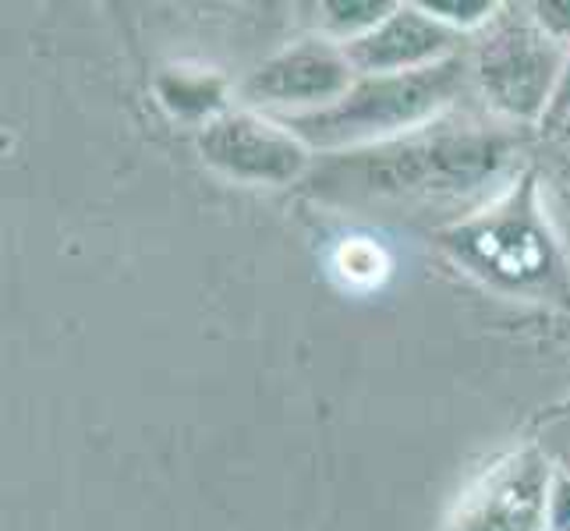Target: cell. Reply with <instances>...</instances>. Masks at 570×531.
<instances>
[{"mask_svg": "<svg viewBox=\"0 0 570 531\" xmlns=\"http://www.w3.org/2000/svg\"><path fill=\"white\" fill-rule=\"evenodd\" d=\"M358 82V71L341 43L326 36L294 39L238 86L242 104L269 117H305L333 107Z\"/></svg>", "mask_w": 570, "mask_h": 531, "instance_id": "cell-6", "label": "cell"}, {"mask_svg": "<svg viewBox=\"0 0 570 531\" xmlns=\"http://www.w3.org/2000/svg\"><path fill=\"white\" fill-rule=\"evenodd\" d=\"M156 104H160L174 121L206 128L216 117L230 110V82L213 68L195 65H170L153 78Z\"/></svg>", "mask_w": 570, "mask_h": 531, "instance_id": "cell-9", "label": "cell"}, {"mask_svg": "<svg viewBox=\"0 0 570 531\" xmlns=\"http://www.w3.org/2000/svg\"><path fill=\"white\" fill-rule=\"evenodd\" d=\"M436 242L464 273L503 294H549L563 281L535 167H521L485 206L440 227Z\"/></svg>", "mask_w": 570, "mask_h": 531, "instance_id": "cell-2", "label": "cell"}, {"mask_svg": "<svg viewBox=\"0 0 570 531\" xmlns=\"http://www.w3.org/2000/svg\"><path fill=\"white\" fill-rule=\"evenodd\" d=\"M468 65L489 114L507 125H542L557 100L567 47L539 29L528 4H500L475 36Z\"/></svg>", "mask_w": 570, "mask_h": 531, "instance_id": "cell-4", "label": "cell"}, {"mask_svg": "<svg viewBox=\"0 0 570 531\" xmlns=\"http://www.w3.org/2000/svg\"><path fill=\"white\" fill-rule=\"evenodd\" d=\"M557 464L542 446L510 450L461 496L443 531H546V496Z\"/></svg>", "mask_w": 570, "mask_h": 531, "instance_id": "cell-7", "label": "cell"}, {"mask_svg": "<svg viewBox=\"0 0 570 531\" xmlns=\"http://www.w3.org/2000/svg\"><path fill=\"white\" fill-rule=\"evenodd\" d=\"M570 125V50H567V68H563V78H560V89H557V100L549 107L542 128L549 131H563Z\"/></svg>", "mask_w": 570, "mask_h": 531, "instance_id": "cell-14", "label": "cell"}, {"mask_svg": "<svg viewBox=\"0 0 570 531\" xmlns=\"http://www.w3.org/2000/svg\"><path fill=\"white\" fill-rule=\"evenodd\" d=\"M546 531H570V471L557 468L546 496Z\"/></svg>", "mask_w": 570, "mask_h": 531, "instance_id": "cell-13", "label": "cell"}, {"mask_svg": "<svg viewBox=\"0 0 570 531\" xmlns=\"http://www.w3.org/2000/svg\"><path fill=\"white\" fill-rule=\"evenodd\" d=\"M560 177H563V185L570 188V142H563V153H560Z\"/></svg>", "mask_w": 570, "mask_h": 531, "instance_id": "cell-15", "label": "cell"}, {"mask_svg": "<svg viewBox=\"0 0 570 531\" xmlns=\"http://www.w3.org/2000/svg\"><path fill=\"white\" fill-rule=\"evenodd\" d=\"M203 164L234 185L284 188L312 174V153L284 121L252 107H230L195 135Z\"/></svg>", "mask_w": 570, "mask_h": 531, "instance_id": "cell-5", "label": "cell"}, {"mask_svg": "<svg viewBox=\"0 0 570 531\" xmlns=\"http://www.w3.org/2000/svg\"><path fill=\"white\" fill-rule=\"evenodd\" d=\"M518 142L503 128L450 114L401 139L326 156L312 167L323 199L376 206H485L514 181Z\"/></svg>", "mask_w": 570, "mask_h": 531, "instance_id": "cell-1", "label": "cell"}, {"mask_svg": "<svg viewBox=\"0 0 570 531\" xmlns=\"http://www.w3.org/2000/svg\"><path fill=\"white\" fill-rule=\"evenodd\" d=\"M471 86L475 82H471V65L464 53L425 71L358 75V82L333 107L305 117H284V125L312 153L337 156L401 139V135L443 121L458 110Z\"/></svg>", "mask_w": 570, "mask_h": 531, "instance_id": "cell-3", "label": "cell"}, {"mask_svg": "<svg viewBox=\"0 0 570 531\" xmlns=\"http://www.w3.org/2000/svg\"><path fill=\"white\" fill-rule=\"evenodd\" d=\"M422 4L432 18H440V22L450 32H458L461 39L479 36L500 11L497 0H422Z\"/></svg>", "mask_w": 570, "mask_h": 531, "instance_id": "cell-11", "label": "cell"}, {"mask_svg": "<svg viewBox=\"0 0 570 531\" xmlns=\"http://www.w3.org/2000/svg\"><path fill=\"white\" fill-rule=\"evenodd\" d=\"M397 8V0H323L320 4V36L351 47L368 36L383 18Z\"/></svg>", "mask_w": 570, "mask_h": 531, "instance_id": "cell-10", "label": "cell"}, {"mask_svg": "<svg viewBox=\"0 0 570 531\" xmlns=\"http://www.w3.org/2000/svg\"><path fill=\"white\" fill-rule=\"evenodd\" d=\"M528 8H532L539 29L570 50V0H535V4H528Z\"/></svg>", "mask_w": 570, "mask_h": 531, "instance_id": "cell-12", "label": "cell"}, {"mask_svg": "<svg viewBox=\"0 0 570 531\" xmlns=\"http://www.w3.org/2000/svg\"><path fill=\"white\" fill-rule=\"evenodd\" d=\"M344 50L358 75H407L461 57V36L432 18L425 4L397 0L376 29Z\"/></svg>", "mask_w": 570, "mask_h": 531, "instance_id": "cell-8", "label": "cell"}]
</instances>
